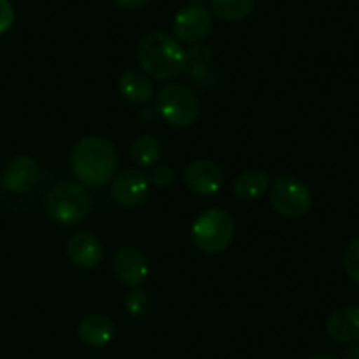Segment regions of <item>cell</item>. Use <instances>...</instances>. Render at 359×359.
Wrapping results in <instances>:
<instances>
[{
	"label": "cell",
	"instance_id": "1",
	"mask_svg": "<svg viewBox=\"0 0 359 359\" xmlns=\"http://www.w3.org/2000/svg\"><path fill=\"white\" fill-rule=\"evenodd\" d=\"M137 62L147 76L168 83L188 70L189 56L174 37L163 32H153L140 41Z\"/></svg>",
	"mask_w": 359,
	"mask_h": 359
},
{
	"label": "cell",
	"instance_id": "15",
	"mask_svg": "<svg viewBox=\"0 0 359 359\" xmlns=\"http://www.w3.org/2000/svg\"><path fill=\"white\" fill-rule=\"evenodd\" d=\"M118 90L125 100L130 104H146L153 97V83L147 77V74L139 70H126L119 76Z\"/></svg>",
	"mask_w": 359,
	"mask_h": 359
},
{
	"label": "cell",
	"instance_id": "6",
	"mask_svg": "<svg viewBox=\"0 0 359 359\" xmlns=\"http://www.w3.org/2000/svg\"><path fill=\"white\" fill-rule=\"evenodd\" d=\"M270 205L290 219L305 216L312 209V195L307 186L294 177H277L270 186Z\"/></svg>",
	"mask_w": 359,
	"mask_h": 359
},
{
	"label": "cell",
	"instance_id": "23",
	"mask_svg": "<svg viewBox=\"0 0 359 359\" xmlns=\"http://www.w3.org/2000/svg\"><path fill=\"white\" fill-rule=\"evenodd\" d=\"M114 2L123 9H140V7L147 6L149 0H114Z\"/></svg>",
	"mask_w": 359,
	"mask_h": 359
},
{
	"label": "cell",
	"instance_id": "25",
	"mask_svg": "<svg viewBox=\"0 0 359 359\" xmlns=\"http://www.w3.org/2000/svg\"><path fill=\"white\" fill-rule=\"evenodd\" d=\"M309 359H337V358L330 353H316V354H312Z\"/></svg>",
	"mask_w": 359,
	"mask_h": 359
},
{
	"label": "cell",
	"instance_id": "26",
	"mask_svg": "<svg viewBox=\"0 0 359 359\" xmlns=\"http://www.w3.org/2000/svg\"><path fill=\"white\" fill-rule=\"evenodd\" d=\"M191 2H203V0H191Z\"/></svg>",
	"mask_w": 359,
	"mask_h": 359
},
{
	"label": "cell",
	"instance_id": "3",
	"mask_svg": "<svg viewBox=\"0 0 359 359\" xmlns=\"http://www.w3.org/2000/svg\"><path fill=\"white\" fill-rule=\"evenodd\" d=\"M154 112L168 125L186 128V126H191L198 118L200 100L193 88L172 83L158 91Z\"/></svg>",
	"mask_w": 359,
	"mask_h": 359
},
{
	"label": "cell",
	"instance_id": "19",
	"mask_svg": "<svg viewBox=\"0 0 359 359\" xmlns=\"http://www.w3.org/2000/svg\"><path fill=\"white\" fill-rule=\"evenodd\" d=\"M123 304H125L126 312H128L132 318H144L151 309V298L146 291L135 287V290H130L128 293L125 294Z\"/></svg>",
	"mask_w": 359,
	"mask_h": 359
},
{
	"label": "cell",
	"instance_id": "17",
	"mask_svg": "<svg viewBox=\"0 0 359 359\" xmlns=\"http://www.w3.org/2000/svg\"><path fill=\"white\" fill-rule=\"evenodd\" d=\"M130 156L139 167L151 168L158 163L161 158V144L153 135L137 137L130 147Z\"/></svg>",
	"mask_w": 359,
	"mask_h": 359
},
{
	"label": "cell",
	"instance_id": "12",
	"mask_svg": "<svg viewBox=\"0 0 359 359\" xmlns=\"http://www.w3.org/2000/svg\"><path fill=\"white\" fill-rule=\"evenodd\" d=\"M67 256L81 269H95L104 258V249L95 235L81 231L72 235L67 242Z\"/></svg>",
	"mask_w": 359,
	"mask_h": 359
},
{
	"label": "cell",
	"instance_id": "16",
	"mask_svg": "<svg viewBox=\"0 0 359 359\" xmlns=\"http://www.w3.org/2000/svg\"><path fill=\"white\" fill-rule=\"evenodd\" d=\"M270 177L266 172L251 168L244 170L233 182V193L242 202H255L269 189Z\"/></svg>",
	"mask_w": 359,
	"mask_h": 359
},
{
	"label": "cell",
	"instance_id": "22",
	"mask_svg": "<svg viewBox=\"0 0 359 359\" xmlns=\"http://www.w3.org/2000/svg\"><path fill=\"white\" fill-rule=\"evenodd\" d=\"M14 23V9L9 0H0V34H6Z\"/></svg>",
	"mask_w": 359,
	"mask_h": 359
},
{
	"label": "cell",
	"instance_id": "7",
	"mask_svg": "<svg viewBox=\"0 0 359 359\" xmlns=\"http://www.w3.org/2000/svg\"><path fill=\"white\" fill-rule=\"evenodd\" d=\"M149 193V179L140 168H126L116 175L111 184V196L123 209L140 205Z\"/></svg>",
	"mask_w": 359,
	"mask_h": 359
},
{
	"label": "cell",
	"instance_id": "2",
	"mask_svg": "<svg viewBox=\"0 0 359 359\" xmlns=\"http://www.w3.org/2000/svg\"><path fill=\"white\" fill-rule=\"evenodd\" d=\"M72 174L79 184L100 188L107 184L118 167V153L107 139L90 135L81 139L70 154Z\"/></svg>",
	"mask_w": 359,
	"mask_h": 359
},
{
	"label": "cell",
	"instance_id": "4",
	"mask_svg": "<svg viewBox=\"0 0 359 359\" xmlns=\"http://www.w3.org/2000/svg\"><path fill=\"white\" fill-rule=\"evenodd\" d=\"M46 209L56 223L77 224L90 214L91 196L79 182L60 181L49 189Z\"/></svg>",
	"mask_w": 359,
	"mask_h": 359
},
{
	"label": "cell",
	"instance_id": "9",
	"mask_svg": "<svg viewBox=\"0 0 359 359\" xmlns=\"http://www.w3.org/2000/svg\"><path fill=\"white\" fill-rule=\"evenodd\" d=\"M210 28H212V16L205 7L198 4L184 7L175 14L174 32L181 41L196 44L210 34Z\"/></svg>",
	"mask_w": 359,
	"mask_h": 359
},
{
	"label": "cell",
	"instance_id": "24",
	"mask_svg": "<svg viewBox=\"0 0 359 359\" xmlns=\"http://www.w3.org/2000/svg\"><path fill=\"white\" fill-rule=\"evenodd\" d=\"M342 359H359V346H356V344H354V346H351L349 349L344 353Z\"/></svg>",
	"mask_w": 359,
	"mask_h": 359
},
{
	"label": "cell",
	"instance_id": "10",
	"mask_svg": "<svg viewBox=\"0 0 359 359\" xmlns=\"http://www.w3.org/2000/svg\"><path fill=\"white\" fill-rule=\"evenodd\" d=\"M184 182L195 195L212 196L223 188L224 174L214 161L196 160L186 167Z\"/></svg>",
	"mask_w": 359,
	"mask_h": 359
},
{
	"label": "cell",
	"instance_id": "13",
	"mask_svg": "<svg viewBox=\"0 0 359 359\" xmlns=\"http://www.w3.org/2000/svg\"><path fill=\"white\" fill-rule=\"evenodd\" d=\"M326 332L335 342L356 344L359 342V307L349 305L333 312L326 323Z\"/></svg>",
	"mask_w": 359,
	"mask_h": 359
},
{
	"label": "cell",
	"instance_id": "21",
	"mask_svg": "<svg viewBox=\"0 0 359 359\" xmlns=\"http://www.w3.org/2000/svg\"><path fill=\"white\" fill-rule=\"evenodd\" d=\"M147 179H149V184L156 186V188H165V186L172 184V181L175 179V172L168 165H154Z\"/></svg>",
	"mask_w": 359,
	"mask_h": 359
},
{
	"label": "cell",
	"instance_id": "11",
	"mask_svg": "<svg viewBox=\"0 0 359 359\" xmlns=\"http://www.w3.org/2000/svg\"><path fill=\"white\" fill-rule=\"evenodd\" d=\"M39 163L30 156H18L7 165L4 172L2 184L11 193L30 191L39 181Z\"/></svg>",
	"mask_w": 359,
	"mask_h": 359
},
{
	"label": "cell",
	"instance_id": "8",
	"mask_svg": "<svg viewBox=\"0 0 359 359\" xmlns=\"http://www.w3.org/2000/svg\"><path fill=\"white\" fill-rule=\"evenodd\" d=\"M112 269L119 284L126 287H135L142 284L149 276V263L147 258L132 245H125L116 252L112 259Z\"/></svg>",
	"mask_w": 359,
	"mask_h": 359
},
{
	"label": "cell",
	"instance_id": "20",
	"mask_svg": "<svg viewBox=\"0 0 359 359\" xmlns=\"http://www.w3.org/2000/svg\"><path fill=\"white\" fill-rule=\"evenodd\" d=\"M344 269L347 276L359 284V237L347 245L346 255H344Z\"/></svg>",
	"mask_w": 359,
	"mask_h": 359
},
{
	"label": "cell",
	"instance_id": "5",
	"mask_svg": "<svg viewBox=\"0 0 359 359\" xmlns=\"http://www.w3.org/2000/svg\"><path fill=\"white\" fill-rule=\"evenodd\" d=\"M196 248L209 255H217L231 244L235 237V221L224 209H207L191 226Z\"/></svg>",
	"mask_w": 359,
	"mask_h": 359
},
{
	"label": "cell",
	"instance_id": "18",
	"mask_svg": "<svg viewBox=\"0 0 359 359\" xmlns=\"http://www.w3.org/2000/svg\"><path fill=\"white\" fill-rule=\"evenodd\" d=\"M212 11L224 21H241L255 7V0H210Z\"/></svg>",
	"mask_w": 359,
	"mask_h": 359
},
{
	"label": "cell",
	"instance_id": "14",
	"mask_svg": "<svg viewBox=\"0 0 359 359\" xmlns=\"http://www.w3.org/2000/svg\"><path fill=\"white\" fill-rule=\"evenodd\" d=\"M114 323L104 314H90L81 319L77 326V335L86 346L104 347L114 339Z\"/></svg>",
	"mask_w": 359,
	"mask_h": 359
}]
</instances>
